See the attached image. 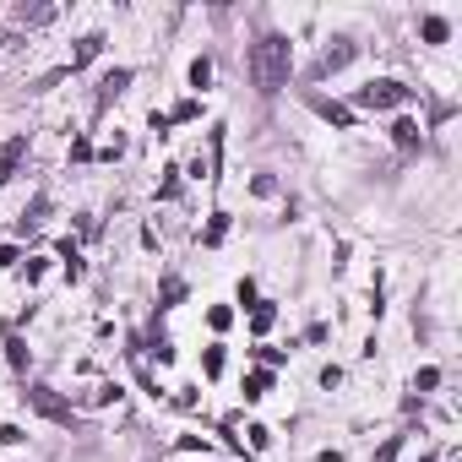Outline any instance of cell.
<instances>
[{
    "label": "cell",
    "mask_w": 462,
    "mask_h": 462,
    "mask_svg": "<svg viewBox=\"0 0 462 462\" xmlns=\"http://www.w3.org/2000/svg\"><path fill=\"white\" fill-rule=\"evenodd\" d=\"M289 65H294V49H289V39H261L251 44V77L261 93H277V87L289 82Z\"/></svg>",
    "instance_id": "obj_1"
},
{
    "label": "cell",
    "mask_w": 462,
    "mask_h": 462,
    "mask_svg": "<svg viewBox=\"0 0 462 462\" xmlns=\"http://www.w3.org/2000/svg\"><path fill=\"white\" fill-rule=\"evenodd\" d=\"M408 98H414V87H402L397 77H381V82H364V87L354 93V104H359V109H402Z\"/></svg>",
    "instance_id": "obj_2"
},
{
    "label": "cell",
    "mask_w": 462,
    "mask_h": 462,
    "mask_svg": "<svg viewBox=\"0 0 462 462\" xmlns=\"http://www.w3.org/2000/svg\"><path fill=\"white\" fill-rule=\"evenodd\" d=\"M27 402H33L39 414H49V419H60V424L77 419V414H71V402H60L55 392H49V386H33V392H27Z\"/></svg>",
    "instance_id": "obj_3"
},
{
    "label": "cell",
    "mask_w": 462,
    "mask_h": 462,
    "mask_svg": "<svg viewBox=\"0 0 462 462\" xmlns=\"http://www.w3.org/2000/svg\"><path fill=\"white\" fill-rule=\"evenodd\" d=\"M419 39H424V44H446V39H451L446 17H419Z\"/></svg>",
    "instance_id": "obj_4"
},
{
    "label": "cell",
    "mask_w": 462,
    "mask_h": 462,
    "mask_svg": "<svg viewBox=\"0 0 462 462\" xmlns=\"http://www.w3.org/2000/svg\"><path fill=\"white\" fill-rule=\"evenodd\" d=\"M22 152H27V136H11V147L0 152V185L11 180V169H17V158H22Z\"/></svg>",
    "instance_id": "obj_5"
},
{
    "label": "cell",
    "mask_w": 462,
    "mask_h": 462,
    "mask_svg": "<svg viewBox=\"0 0 462 462\" xmlns=\"http://www.w3.org/2000/svg\"><path fill=\"white\" fill-rule=\"evenodd\" d=\"M348 60H354V44L337 39V49H326V55H321V71H337V65H348Z\"/></svg>",
    "instance_id": "obj_6"
},
{
    "label": "cell",
    "mask_w": 462,
    "mask_h": 462,
    "mask_svg": "<svg viewBox=\"0 0 462 462\" xmlns=\"http://www.w3.org/2000/svg\"><path fill=\"white\" fill-rule=\"evenodd\" d=\"M315 109L332 120V126H343V131H354V109H343V104H326V98H315Z\"/></svg>",
    "instance_id": "obj_7"
},
{
    "label": "cell",
    "mask_w": 462,
    "mask_h": 462,
    "mask_svg": "<svg viewBox=\"0 0 462 462\" xmlns=\"http://www.w3.org/2000/svg\"><path fill=\"white\" fill-rule=\"evenodd\" d=\"M419 136L424 131L414 126V120H392V142H397V147H419Z\"/></svg>",
    "instance_id": "obj_8"
},
{
    "label": "cell",
    "mask_w": 462,
    "mask_h": 462,
    "mask_svg": "<svg viewBox=\"0 0 462 462\" xmlns=\"http://www.w3.org/2000/svg\"><path fill=\"white\" fill-rule=\"evenodd\" d=\"M98 49H104V33H87V39L77 44V55H71V71H77V65H87L93 55H98Z\"/></svg>",
    "instance_id": "obj_9"
},
{
    "label": "cell",
    "mask_w": 462,
    "mask_h": 462,
    "mask_svg": "<svg viewBox=\"0 0 462 462\" xmlns=\"http://www.w3.org/2000/svg\"><path fill=\"white\" fill-rule=\"evenodd\" d=\"M267 392H272V376H267V370H256V376H245V402H261Z\"/></svg>",
    "instance_id": "obj_10"
},
{
    "label": "cell",
    "mask_w": 462,
    "mask_h": 462,
    "mask_svg": "<svg viewBox=\"0 0 462 462\" xmlns=\"http://www.w3.org/2000/svg\"><path fill=\"white\" fill-rule=\"evenodd\" d=\"M277 321V310H272V299H261V305H251V332H267Z\"/></svg>",
    "instance_id": "obj_11"
},
{
    "label": "cell",
    "mask_w": 462,
    "mask_h": 462,
    "mask_svg": "<svg viewBox=\"0 0 462 462\" xmlns=\"http://www.w3.org/2000/svg\"><path fill=\"white\" fill-rule=\"evenodd\" d=\"M6 359H11V370H27V348L17 332H6Z\"/></svg>",
    "instance_id": "obj_12"
},
{
    "label": "cell",
    "mask_w": 462,
    "mask_h": 462,
    "mask_svg": "<svg viewBox=\"0 0 462 462\" xmlns=\"http://www.w3.org/2000/svg\"><path fill=\"white\" fill-rule=\"evenodd\" d=\"M190 87L202 93V87H212V60L202 55V60H190Z\"/></svg>",
    "instance_id": "obj_13"
},
{
    "label": "cell",
    "mask_w": 462,
    "mask_h": 462,
    "mask_svg": "<svg viewBox=\"0 0 462 462\" xmlns=\"http://www.w3.org/2000/svg\"><path fill=\"white\" fill-rule=\"evenodd\" d=\"M229 234V212H212V223H207V234H202V245H218Z\"/></svg>",
    "instance_id": "obj_14"
},
{
    "label": "cell",
    "mask_w": 462,
    "mask_h": 462,
    "mask_svg": "<svg viewBox=\"0 0 462 462\" xmlns=\"http://www.w3.org/2000/svg\"><path fill=\"white\" fill-rule=\"evenodd\" d=\"M202 370H207V376H212V381L223 376V343H212L207 354H202Z\"/></svg>",
    "instance_id": "obj_15"
},
{
    "label": "cell",
    "mask_w": 462,
    "mask_h": 462,
    "mask_svg": "<svg viewBox=\"0 0 462 462\" xmlns=\"http://www.w3.org/2000/svg\"><path fill=\"white\" fill-rule=\"evenodd\" d=\"M435 386H441V370H435V364H424L419 376H414V392L424 397V392H435Z\"/></svg>",
    "instance_id": "obj_16"
},
{
    "label": "cell",
    "mask_w": 462,
    "mask_h": 462,
    "mask_svg": "<svg viewBox=\"0 0 462 462\" xmlns=\"http://www.w3.org/2000/svg\"><path fill=\"white\" fill-rule=\"evenodd\" d=\"M207 321H212V332H229L234 310H229V305H212V310H207Z\"/></svg>",
    "instance_id": "obj_17"
},
{
    "label": "cell",
    "mask_w": 462,
    "mask_h": 462,
    "mask_svg": "<svg viewBox=\"0 0 462 462\" xmlns=\"http://www.w3.org/2000/svg\"><path fill=\"white\" fill-rule=\"evenodd\" d=\"M126 82H131V71H109V77H104V98H114V93H126Z\"/></svg>",
    "instance_id": "obj_18"
},
{
    "label": "cell",
    "mask_w": 462,
    "mask_h": 462,
    "mask_svg": "<svg viewBox=\"0 0 462 462\" xmlns=\"http://www.w3.org/2000/svg\"><path fill=\"white\" fill-rule=\"evenodd\" d=\"M196 114H202V104H196V98H185V104L174 109V114H169V120H196Z\"/></svg>",
    "instance_id": "obj_19"
},
{
    "label": "cell",
    "mask_w": 462,
    "mask_h": 462,
    "mask_svg": "<svg viewBox=\"0 0 462 462\" xmlns=\"http://www.w3.org/2000/svg\"><path fill=\"white\" fill-rule=\"evenodd\" d=\"M22 441V430H17V424H0V446H17Z\"/></svg>",
    "instance_id": "obj_20"
},
{
    "label": "cell",
    "mask_w": 462,
    "mask_h": 462,
    "mask_svg": "<svg viewBox=\"0 0 462 462\" xmlns=\"http://www.w3.org/2000/svg\"><path fill=\"white\" fill-rule=\"evenodd\" d=\"M0 267H17V245H0Z\"/></svg>",
    "instance_id": "obj_21"
}]
</instances>
